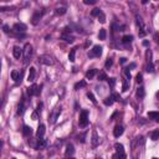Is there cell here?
<instances>
[{
	"instance_id": "cell-1",
	"label": "cell",
	"mask_w": 159,
	"mask_h": 159,
	"mask_svg": "<svg viewBox=\"0 0 159 159\" xmlns=\"http://www.w3.org/2000/svg\"><path fill=\"white\" fill-rule=\"evenodd\" d=\"M78 124L81 128H85L88 126V112L87 111H81L80 113V119H78Z\"/></svg>"
},
{
	"instance_id": "cell-2",
	"label": "cell",
	"mask_w": 159,
	"mask_h": 159,
	"mask_svg": "<svg viewBox=\"0 0 159 159\" xmlns=\"http://www.w3.org/2000/svg\"><path fill=\"white\" fill-rule=\"evenodd\" d=\"M136 22H137V25H138L139 27V36L140 37H143V36H145V34H147V31H145V26H144V22H143V20L140 16H136Z\"/></svg>"
},
{
	"instance_id": "cell-3",
	"label": "cell",
	"mask_w": 159,
	"mask_h": 159,
	"mask_svg": "<svg viewBox=\"0 0 159 159\" xmlns=\"http://www.w3.org/2000/svg\"><path fill=\"white\" fill-rule=\"evenodd\" d=\"M32 56V46L30 44H26L24 46V59H25V63H27V61L31 59Z\"/></svg>"
},
{
	"instance_id": "cell-4",
	"label": "cell",
	"mask_w": 159,
	"mask_h": 159,
	"mask_svg": "<svg viewBox=\"0 0 159 159\" xmlns=\"http://www.w3.org/2000/svg\"><path fill=\"white\" fill-rule=\"evenodd\" d=\"M40 63H42V65H46V66H52L55 62H54V59L50 56V55H41L40 56Z\"/></svg>"
},
{
	"instance_id": "cell-5",
	"label": "cell",
	"mask_w": 159,
	"mask_h": 159,
	"mask_svg": "<svg viewBox=\"0 0 159 159\" xmlns=\"http://www.w3.org/2000/svg\"><path fill=\"white\" fill-rule=\"evenodd\" d=\"M102 55V47L99 45L93 46V49L88 52V57H99Z\"/></svg>"
},
{
	"instance_id": "cell-6",
	"label": "cell",
	"mask_w": 159,
	"mask_h": 159,
	"mask_svg": "<svg viewBox=\"0 0 159 159\" xmlns=\"http://www.w3.org/2000/svg\"><path fill=\"white\" fill-rule=\"evenodd\" d=\"M114 148H116V150H117V158L118 159H127L126 158V154H124V149H123V145L122 144H119V143H116L114 144Z\"/></svg>"
},
{
	"instance_id": "cell-7",
	"label": "cell",
	"mask_w": 159,
	"mask_h": 159,
	"mask_svg": "<svg viewBox=\"0 0 159 159\" xmlns=\"http://www.w3.org/2000/svg\"><path fill=\"white\" fill-rule=\"evenodd\" d=\"M11 78L14 80L16 83H20L21 78H22V72L21 71H13L11 72Z\"/></svg>"
},
{
	"instance_id": "cell-8",
	"label": "cell",
	"mask_w": 159,
	"mask_h": 159,
	"mask_svg": "<svg viewBox=\"0 0 159 159\" xmlns=\"http://www.w3.org/2000/svg\"><path fill=\"white\" fill-rule=\"evenodd\" d=\"M13 55H14L15 59L19 60L21 56H24V50H21L19 46H14V49H13Z\"/></svg>"
},
{
	"instance_id": "cell-9",
	"label": "cell",
	"mask_w": 159,
	"mask_h": 159,
	"mask_svg": "<svg viewBox=\"0 0 159 159\" xmlns=\"http://www.w3.org/2000/svg\"><path fill=\"white\" fill-rule=\"evenodd\" d=\"M26 29H27L26 25L22 24V22H16V24L14 25V30H15L16 32H25Z\"/></svg>"
},
{
	"instance_id": "cell-10",
	"label": "cell",
	"mask_w": 159,
	"mask_h": 159,
	"mask_svg": "<svg viewBox=\"0 0 159 159\" xmlns=\"http://www.w3.org/2000/svg\"><path fill=\"white\" fill-rule=\"evenodd\" d=\"M39 93H40V90L36 85H32L30 88H27V95L29 96H34V95H39Z\"/></svg>"
},
{
	"instance_id": "cell-11",
	"label": "cell",
	"mask_w": 159,
	"mask_h": 159,
	"mask_svg": "<svg viewBox=\"0 0 159 159\" xmlns=\"http://www.w3.org/2000/svg\"><path fill=\"white\" fill-rule=\"evenodd\" d=\"M61 39L65 40V41L68 42V44H71V42L75 41V37H73L71 34H63V32H62V35H61Z\"/></svg>"
},
{
	"instance_id": "cell-12",
	"label": "cell",
	"mask_w": 159,
	"mask_h": 159,
	"mask_svg": "<svg viewBox=\"0 0 159 159\" xmlns=\"http://www.w3.org/2000/svg\"><path fill=\"white\" fill-rule=\"evenodd\" d=\"M123 132H124L123 127H122V126H117V127L114 128V131H113V134H114L116 138H118V137H121V136L123 134Z\"/></svg>"
},
{
	"instance_id": "cell-13",
	"label": "cell",
	"mask_w": 159,
	"mask_h": 159,
	"mask_svg": "<svg viewBox=\"0 0 159 159\" xmlns=\"http://www.w3.org/2000/svg\"><path fill=\"white\" fill-rule=\"evenodd\" d=\"M60 113H61V107H57L56 109H55V112L52 113V116H51V123H55L56 122V119H57V117L60 116Z\"/></svg>"
},
{
	"instance_id": "cell-14",
	"label": "cell",
	"mask_w": 159,
	"mask_h": 159,
	"mask_svg": "<svg viewBox=\"0 0 159 159\" xmlns=\"http://www.w3.org/2000/svg\"><path fill=\"white\" fill-rule=\"evenodd\" d=\"M44 134H45V126L44 124H40L39 128H37V132H36V136H37L39 139H42Z\"/></svg>"
},
{
	"instance_id": "cell-15",
	"label": "cell",
	"mask_w": 159,
	"mask_h": 159,
	"mask_svg": "<svg viewBox=\"0 0 159 159\" xmlns=\"http://www.w3.org/2000/svg\"><path fill=\"white\" fill-rule=\"evenodd\" d=\"M35 75H36L35 67H30V71H29V76H27V81H29V82H32V81L35 80Z\"/></svg>"
},
{
	"instance_id": "cell-16",
	"label": "cell",
	"mask_w": 159,
	"mask_h": 159,
	"mask_svg": "<svg viewBox=\"0 0 159 159\" xmlns=\"http://www.w3.org/2000/svg\"><path fill=\"white\" fill-rule=\"evenodd\" d=\"M91 143H92L93 147H96V145L99 143V139H98V136H97V132H96V131L92 132V139H91Z\"/></svg>"
},
{
	"instance_id": "cell-17",
	"label": "cell",
	"mask_w": 159,
	"mask_h": 159,
	"mask_svg": "<svg viewBox=\"0 0 159 159\" xmlns=\"http://www.w3.org/2000/svg\"><path fill=\"white\" fill-rule=\"evenodd\" d=\"M41 16H42V13H40V11H36L35 14H34V16H32V24L34 25H37V22H39V20L41 19Z\"/></svg>"
},
{
	"instance_id": "cell-18",
	"label": "cell",
	"mask_w": 159,
	"mask_h": 159,
	"mask_svg": "<svg viewBox=\"0 0 159 159\" xmlns=\"http://www.w3.org/2000/svg\"><path fill=\"white\" fill-rule=\"evenodd\" d=\"M98 71L96 70V68H92V70H90L87 73H86V78H88V80H92L95 76H96V73H97Z\"/></svg>"
},
{
	"instance_id": "cell-19",
	"label": "cell",
	"mask_w": 159,
	"mask_h": 159,
	"mask_svg": "<svg viewBox=\"0 0 159 159\" xmlns=\"http://www.w3.org/2000/svg\"><path fill=\"white\" fill-rule=\"evenodd\" d=\"M73 153H75L73 145H72V144H68V145L66 147V155H73Z\"/></svg>"
},
{
	"instance_id": "cell-20",
	"label": "cell",
	"mask_w": 159,
	"mask_h": 159,
	"mask_svg": "<svg viewBox=\"0 0 159 159\" xmlns=\"http://www.w3.org/2000/svg\"><path fill=\"white\" fill-rule=\"evenodd\" d=\"M76 50H77V49H72V50L70 51V54H68V60H70V62H75V59H76Z\"/></svg>"
},
{
	"instance_id": "cell-21",
	"label": "cell",
	"mask_w": 159,
	"mask_h": 159,
	"mask_svg": "<svg viewBox=\"0 0 159 159\" xmlns=\"http://www.w3.org/2000/svg\"><path fill=\"white\" fill-rule=\"evenodd\" d=\"M132 40H133V36H132V35H126V36L122 37V42H123L124 45H127V44H131Z\"/></svg>"
},
{
	"instance_id": "cell-22",
	"label": "cell",
	"mask_w": 159,
	"mask_h": 159,
	"mask_svg": "<svg viewBox=\"0 0 159 159\" xmlns=\"http://www.w3.org/2000/svg\"><path fill=\"white\" fill-rule=\"evenodd\" d=\"M46 144H47V142H46L45 139H39L36 148H37V149H42V148H45V147H46Z\"/></svg>"
},
{
	"instance_id": "cell-23",
	"label": "cell",
	"mask_w": 159,
	"mask_h": 159,
	"mask_svg": "<svg viewBox=\"0 0 159 159\" xmlns=\"http://www.w3.org/2000/svg\"><path fill=\"white\" fill-rule=\"evenodd\" d=\"M22 133H24L25 136H30V134L32 133L31 127H29V126H24V128H22Z\"/></svg>"
},
{
	"instance_id": "cell-24",
	"label": "cell",
	"mask_w": 159,
	"mask_h": 159,
	"mask_svg": "<svg viewBox=\"0 0 159 159\" xmlns=\"http://www.w3.org/2000/svg\"><path fill=\"white\" fill-rule=\"evenodd\" d=\"M106 36H107V32L104 29H101L98 32V39L99 40H106Z\"/></svg>"
},
{
	"instance_id": "cell-25",
	"label": "cell",
	"mask_w": 159,
	"mask_h": 159,
	"mask_svg": "<svg viewBox=\"0 0 159 159\" xmlns=\"http://www.w3.org/2000/svg\"><path fill=\"white\" fill-rule=\"evenodd\" d=\"M148 118H150V119H157L159 118V112H149L148 113Z\"/></svg>"
},
{
	"instance_id": "cell-26",
	"label": "cell",
	"mask_w": 159,
	"mask_h": 159,
	"mask_svg": "<svg viewBox=\"0 0 159 159\" xmlns=\"http://www.w3.org/2000/svg\"><path fill=\"white\" fill-rule=\"evenodd\" d=\"M144 95H145L144 88H143V87H139L138 91H137V97H138V98H143V97H144Z\"/></svg>"
},
{
	"instance_id": "cell-27",
	"label": "cell",
	"mask_w": 159,
	"mask_h": 159,
	"mask_svg": "<svg viewBox=\"0 0 159 159\" xmlns=\"http://www.w3.org/2000/svg\"><path fill=\"white\" fill-rule=\"evenodd\" d=\"M150 138H152V140H158V139H159V129L154 131V132H152Z\"/></svg>"
},
{
	"instance_id": "cell-28",
	"label": "cell",
	"mask_w": 159,
	"mask_h": 159,
	"mask_svg": "<svg viewBox=\"0 0 159 159\" xmlns=\"http://www.w3.org/2000/svg\"><path fill=\"white\" fill-rule=\"evenodd\" d=\"M128 88H129V80H124V81H123V87H122V91H123V92H126V91H128Z\"/></svg>"
},
{
	"instance_id": "cell-29",
	"label": "cell",
	"mask_w": 159,
	"mask_h": 159,
	"mask_svg": "<svg viewBox=\"0 0 159 159\" xmlns=\"http://www.w3.org/2000/svg\"><path fill=\"white\" fill-rule=\"evenodd\" d=\"M24 112H25V104H24V102H21L18 107V114H22Z\"/></svg>"
},
{
	"instance_id": "cell-30",
	"label": "cell",
	"mask_w": 159,
	"mask_h": 159,
	"mask_svg": "<svg viewBox=\"0 0 159 159\" xmlns=\"http://www.w3.org/2000/svg\"><path fill=\"white\" fill-rule=\"evenodd\" d=\"M113 102H114V99L112 98V96H109V97H107V98L104 99V104L106 106H112Z\"/></svg>"
},
{
	"instance_id": "cell-31",
	"label": "cell",
	"mask_w": 159,
	"mask_h": 159,
	"mask_svg": "<svg viewBox=\"0 0 159 159\" xmlns=\"http://www.w3.org/2000/svg\"><path fill=\"white\" fill-rule=\"evenodd\" d=\"M87 97L90 98V101H91L93 104H96V103H97V101H96V98H95V96H93V93H92V92H87Z\"/></svg>"
},
{
	"instance_id": "cell-32",
	"label": "cell",
	"mask_w": 159,
	"mask_h": 159,
	"mask_svg": "<svg viewBox=\"0 0 159 159\" xmlns=\"http://www.w3.org/2000/svg\"><path fill=\"white\" fill-rule=\"evenodd\" d=\"M55 13H56V15H63V14H66V9L65 8H57Z\"/></svg>"
},
{
	"instance_id": "cell-33",
	"label": "cell",
	"mask_w": 159,
	"mask_h": 159,
	"mask_svg": "<svg viewBox=\"0 0 159 159\" xmlns=\"http://www.w3.org/2000/svg\"><path fill=\"white\" fill-rule=\"evenodd\" d=\"M147 71L148 72H154V66H153V62L150 61V62H148V66H147Z\"/></svg>"
},
{
	"instance_id": "cell-34",
	"label": "cell",
	"mask_w": 159,
	"mask_h": 159,
	"mask_svg": "<svg viewBox=\"0 0 159 159\" xmlns=\"http://www.w3.org/2000/svg\"><path fill=\"white\" fill-rule=\"evenodd\" d=\"M101 13H102V11H101V9H98V8H95V9L92 10V13H91V14H92V16H98Z\"/></svg>"
},
{
	"instance_id": "cell-35",
	"label": "cell",
	"mask_w": 159,
	"mask_h": 159,
	"mask_svg": "<svg viewBox=\"0 0 159 159\" xmlns=\"http://www.w3.org/2000/svg\"><path fill=\"white\" fill-rule=\"evenodd\" d=\"M86 86V82L85 81H81V82H77L76 85H75V90H78L81 87H85Z\"/></svg>"
},
{
	"instance_id": "cell-36",
	"label": "cell",
	"mask_w": 159,
	"mask_h": 159,
	"mask_svg": "<svg viewBox=\"0 0 159 159\" xmlns=\"http://www.w3.org/2000/svg\"><path fill=\"white\" fill-rule=\"evenodd\" d=\"M98 80L99 81H104V80H108V78H107V76H106L104 72H99L98 73Z\"/></svg>"
},
{
	"instance_id": "cell-37",
	"label": "cell",
	"mask_w": 159,
	"mask_h": 159,
	"mask_svg": "<svg viewBox=\"0 0 159 159\" xmlns=\"http://www.w3.org/2000/svg\"><path fill=\"white\" fill-rule=\"evenodd\" d=\"M112 65H113V61L111 59H108L107 61H106V65H104V67L106 68H109V67H112Z\"/></svg>"
},
{
	"instance_id": "cell-38",
	"label": "cell",
	"mask_w": 159,
	"mask_h": 159,
	"mask_svg": "<svg viewBox=\"0 0 159 159\" xmlns=\"http://www.w3.org/2000/svg\"><path fill=\"white\" fill-rule=\"evenodd\" d=\"M98 20L102 22V24H103V22H106V16H104V14H103V13H101V14L98 15Z\"/></svg>"
},
{
	"instance_id": "cell-39",
	"label": "cell",
	"mask_w": 159,
	"mask_h": 159,
	"mask_svg": "<svg viewBox=\"0 0 159 159\" xmlns=\"http://www.w3.org/2000/svg\"><path fill=\"white\" fill-rule=\"evenodd\" d=\"M107 81H108V83H109L111 87H114V85H116V80L114 78H108Z\"/></svg>"
},
{
	"instance_id": "cell-40",
	"label": "cell",
	"mask_w": 159,
	"mask_h": 159,
	"mask_svg": "<svg viewBox=\"0 0 159 159\" xmlns=\"http://www.w3.org/2000/svg\"><path fill=\"white\" fill-rule=\"evenodd\" d=\"M124 73H126V76H127V80H131V72H129V68H128V67L124 68Z\"/></svg>"
},
{
	"instance_id": "cell-41",
	"label": "cell",
	"mask_w": 159,
	"mask_h": 159,
	"mask_svg": "<svg viewBox=\"0 0 159 159\" xmlns=\"http://www.w3.org/2000/svg\"><path fill=\"white\" fill-rule=\"evenodd\" d=\"M83 3L87 5H93V4H96V0H85Z\"/></svg>"
},
{
	"instance_id": "cell-42",
	"label": "cell",
	"mask_w": 159,
	"mask_h": 159,
	"mask_svg": "<svg viewBox=\"0 0 159 159\" xmlns=\"http://www.w3.org/2000/svg\"><path fill=\"white\" fill-rule=\"evenodd\" d=\"M41 108H42V103H39L37 104V108H36V111H35V113H41Z\"/></svg>"
},
{
	"instance_id": "cell-43",
	"label": "cell",
	"mask_w": 159,
	"mask_h": 159,
	"mask_svg": "<svg viewBox=\"0 0 159 159\" xmlns=\"http://www.w3.org/2000/svg\"><path fill=\"white\" fill-rule=\"evenodd\" d=\"M112 98L114 99V101H119V99H121V97H119L117 93H112Z\"/></svg>"
},
{
	"instance_id": "cell-44",
	"label": "cell",
	"mask_w": 159,
	"mask_h": 159,
	"mask_svg": "<svg viewBox=\"0 0 159 159\" xmlns=\"http://www.w3.org/2000/svg\"><path fill=\"white\" fill-rule=\"evenodd\" d=\"M136 78H137V82H138V83H140V82L143 81V77H142V75H140V73L137 75V77H136Z\"/></svg>"
},
{
	"instance_id": "cell-45",
	"label": "cell",
	"mask_w": 159,
	"mask_h": 159,
	"mask_svg": "<svg viewBox=\"0 0 159 159\" xmlns=\"http://www.w3.org/2000/svg\"><path fill=\"white\" fill-rule=\"evenodd\" d=\"M3 29H4V32H6V34L9 32V26H8V25H4Z\"/></svg>"
},
{
	"instance_id": "cell-46",
	"label": "cell",
	"mask_w": 159,
	"mask_h": 159,
	"mask_svg": "<svg viewBox=\"0 0 159 159\" xmlns=\"http://www.w3.org/2000/svg\"><path fill=\"white\" fill-rule=\"evenodd\" d=\"M154 39H155V41L159 44V35H158V34H155V35H154Z\"/></svg>"
},
{
	"instance_id": "cell-47",
	"label": "cell",
	"mask_w": 159,
	"mask_h": 159,
	"mask_svg": "<svg viewBox=\"0 0 159 159\" xmlns=\"http://www.w3.org/2000/svg\"><path fill=\"white\" fill-rule=\"evenodd\" d=\"M126 61H127L126 57H122V59H121V63H126Z\"/></svg>"
},
{
	"instance_id": "cell-48",
	"label": "cell",
	"mask_w": 159,
	"mask_h": 159,
	"mask_svg": "<svg viewBox=\"0 0 159 159\" xmlns=\"http://www.w3.org/2000/svg\"><path fill=\"white\" fill-rule=\"evenodd\" d=\"M134 67H136V63H131V66H129L128 68L131 70V68H134Z\"/></svg>"
},
{
	"instance_id": "cell-49",
	"label": "cell",
	"mask_w": 159,
	"mask_h": 159,
	"mask_svg": "<svg viewBox=\"0 0 159 159\" xmlns=\"http://www.w3.org/2000/svg\"><path fill=\"white\" fill-rule=\"evenodd\" d=\"M143 45H144V46H148L149 42H148V41H143Z\"/></svg>"
},
{
	"instance_id": "cell-50",
	"label": "cell",
	"mask_w": 159,
	"mask_h": 159,
	"mask_svg": "<svg viewBox=\"0 0 159 159\" xmlns=\"http://www.w3.org/2000/svg\"><path fill=\"white\" fill-rule=\"evenodd\" d=\"M113 159H118V158H117V155H114V157H113Z\"/></svg>"
},
{
	"instance_id": "cell-51",
	"label": "cell",
	"mask_w": 159,
	"mask_h": 159,
	"mask_svg": "<svg viewBox=\"0 0 159 159\" xmlns=\"http://www.w3.org/2000/svg\"><path fill=\"white\" fill-rule=\"evenodd\" d=\"M157 122H159V118H158V119H157Z\"/></svg>"
},
{
	"instance_id": "cell-52",
	"label": "cell",
	"mask_w": 159,
	"mask_h": 159,
	"mask_svg": "<svg viewBox=\"0 0 159 159\" xmlns=\"http://www.w3.org/2000/svg\"><path fill=\"white\" fill-rule=\"evenodd\" d=\"M153 159H158V158H153Z\"/></svg>"
},
{
	"instance_id": "cell-53",
	"label": "cell",
	"mask_w": 159,
	"mask_h": 159,
	"mask_svg": "<svg viewBox=\"0 0 159 159\" xmlns=\"http://www.w3.org/2000/svg\"><path fill=\"white\" fill-rule=\"evenodd\" d=\"M158 97H159V92H158Z\"/></svg>"
},
{
	"instance_id": "cell-54",
	"label": "cell",
	"mask_w": 159,
	"mask_h": 159,
	"mask_svg": "<svg viewBox=\"0 0 159 159\" xmlns=\"http://www.w3.org/2000/svg\"><path fill=\"white\" fill-rule=\"evenodd\" d=\"M70 159H73V158H70Z\"/></svg>"
},
{
	"instance_id": "cell-55",
	"label": "cell",
	"mask_w": 159,
	"mask_h": 159,
	"mask_svg": "<svg viewBox=\"0 0 159 159\" xmlns=\"http://www.w3.org/2000/svg\"><path fill=\"white\" fill-rule=\"evenodd\" d=\"M97 159H101V158H97Z\"/></svg>"
}]
</instances>
